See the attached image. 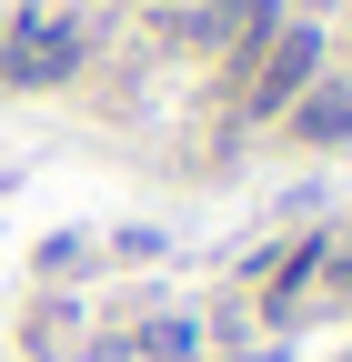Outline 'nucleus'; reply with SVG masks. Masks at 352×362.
Here are the masks:
<instances>
[{"mask_svg":"<svg viewBox=\"0 0 352 362\" xmlns=\"http://www.w3.org/2000/svg\"><path fill=\"white\" fill-rule=\"evenodd\" d=\"M282 131H292L302 151H342V141H352V71H322V81L282 111Z\"/></svg>","mask_w":352,"mask_h":362,"instance_id":"obj_3","label":"nucleus"},{"mask_svg":"<svg viewBox=\"0 0 352 362\" xmlns=\"http://www.w3.org/2000/svg\"><path fill=\"white\" fill-rule=\"evenodd\" d=\"M312 81H322V21H282L272 51H262L252 81H242V111H252V121H282Z\"/></svg>","mask_w":352,"mask_h":362,"instance_id":"obj_1","label":"nucleus"},{"mask_svg":"<svg viewBox=\"0 0 352 362\" xmlns=\"http://www.w3.org/2000/svg\"><path fill=\"white\" fill-rule=\"evenodd\" d=\"M0 51H11V21H0Z\"/></svg>","mask_w":352,"mask_h":362,"instance_id":"obj_4","label":"nucleus"},{"mask_svg":"<svg viewBox=\"0 0 352 362\" xmlns=\"http://www.w3.org/2000/svg\"><path fill=\"white\" fill-rule=\"evenodd\" d=\"M71 71H81V21H20L0 51V81H20V90H51Z\"/></svg>","mask_w":352,"mask_h":362,"instance_id":"obj_2","label":"nucleus"}]
</instances>
